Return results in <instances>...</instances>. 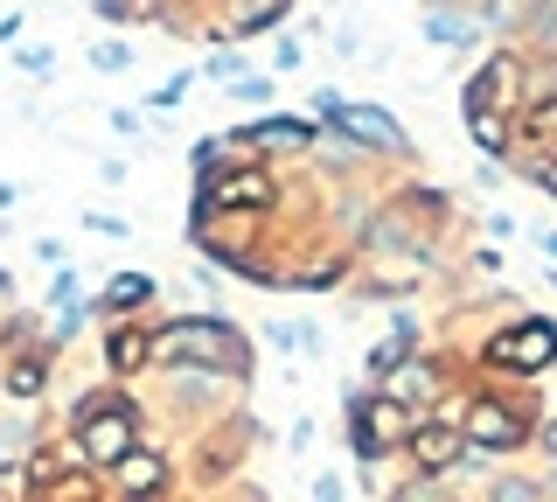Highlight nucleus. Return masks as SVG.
Returning <instances> with one entry per match:
<instances>
[{
	"label": "nucleus",
	"instance_id": "f257e3e1",
	"mask_svg": "<svg viewBox=\"0 0 557 502\" xmlns=\"http://www.w3.org/2000/svg\"><path fill=\"white\" fill-rule=\"evenodd\" d=\"M153 356L161 363H196V370H244V342L223 321H174L153 335Z\"/></svg>",
	"mask_w": 557,
	"mask_h": 502
},
{
	"label": "nucleus",
	"instance_id": "f03ea898",
	"mask_svg": "<svg viewBox=\"0 0 557 502\" xmlns=\"http://www.w3.org/2000/svg\"><path fill=\"white\" fill-rule=\"evenodd\" d=\"M495 363H509V370H544V363H557V328L522 321L509 335H495Z\"/></svg>",
	"mask_w": 557,
	"mask_h": 502
},
{
	"label": "nucleus",
	"instance_id": "7ed1b4c3",
	"mask_svg": "<svg viewBox=\"0 0 557 502\" xmlns=\"http://www.w3.org/2000/svg\"><path fill=\"white\" fill-rule=\"evenodd\" d=\"M516 98H522V63H516V57H495V63L474 77V91H467V112H495V106L509 112Z\"/></svg>",
	"mask_w": 557,
	"mask_h": 502
},
{
	"label": "nucleus",
	"instance_id": "20e7f679",
	"mask_svg": "<svg viewBox=\"0 0 557 502\" xmlns=\"http://www.w3.org/2000/svg\"><path fill=\"white\" fill-rule=\"evenodd\" d=\"M126 446H133V405L91 412V426H84V454H91V461H126Z\"/></svg>",
	"mask_w": 557,
	"mask_h": 502
},
{
	"label": "nucleus",
	"instance_id": "39448f33",
	"mask_svg": "<svg viewBox=\"0 0 557 502\" xmlns=\"http://www.w3.org/2000/svg\"><path fill=\"white\" fill-rule=\"evenodd\" d=\"M467 440L487 446V454H509V446L522 440V419L509 405H474V412H467Z\"/></svg>",
	"mask_w": 557,
	"mask_h": 502
},
{
	"label": "nucleus",
	"instance_id": "423d86ee",
	"mask_svg": "<svg viewBox=\"0 0 557 502\" xmlns=\"http://www.w3.org/2000/svg\"><path fill=\"white\" fill-rule=\"evenodd\" d=\"M335 126H342V133H356L362 147H405V126H397L391 112H376V106H342V112H335Z\"/></svg>",
	"mask_w": 557,
	"mask_h": 502
},
{
	"label": "nucleus",
	"instance_id": "0eeeda50",
	"mask_svg": "<svg viewBox=\"0 0 557 502\" xmlns=\"http://www.w3.org/2000/svg\"><path fill=\"white\" fill-rule=\"evenodd\" d=\"M397 432H405V405H397V397H376V405H362V426H356V446H362V454H383Z\"/></svg>",
	"mask_w": 557,
	"mask_h": 502
},
{
	"label": "nucleus",
	"instance_id": "6e6552de",
	"mask_svg": "<svg viewBox=\"0 0 557 502\" xmlns=\"http://www.w3.org/2000/svg\"><path fill=\"white\" fill-rule=\"evenodd\" d=\"M258 203H272V182L265 175H223V182H209V210H258Z\"/></svg>",
	"mask_w": 557,
	"mask_h": 502
},
{
	"label": "nucleus",
	"instance_id": "1a4fd4ad",
	"mask_svg": "<svg viewBox=\"0 0 557 502\" xmlns=\"http://www.w3.org/2000/svg\"><path fill=\"white\" fill-rule=\"evenodd\" d=\"M411 454H418V467H425V475H440V467L460 461V432H446V426H418V432H411Z\"/></svg>",
	"mask_w": 557,
	"mask_h": 502
},
{
	"label": "nucleus",
	"instance_id": "9d476101",
	"mask_svg": "<svg viewBox=\"0 0 557 502\" xmlns=\"http://www.w3.org/2000/svg\"><path fill=\"white\" fill-rule=\"evenodd\" d=\"M161 481H168V467L153 454H126V461H119V489H126V495H153Z\"/></svg>",
	"mask_w": 557,
	"mask_h": 502
},
{
	"label": "nucleus",
	"instance_id": "9b49d317",
	"mask_svg": "<svg viewBox=\"0 0 557 502\" xmlns=\"http://www.w3.org/2000/svg\"><path fill=\"white\" fill-rule=\"evenodd\" d=\"M35 489H42L35 502H98V489H91V481H84V475H63V467H57L49 481H35Z\"/></svg>",
	"mask_w": 557,
	"mask_h": 502
},
{
	"label": "nucleus",
	"instance_id": "f8f14e48",
	"mask_svg": "<svg viewBox=\"0 0 557 502\" xmlns=\"http://www.w3.org/2000/svg\"><path fill=\"white\" fill-rule=\"evenodd\" d=\"M391 397H397V405H425V397H432V370H425V363H397Z\"/></svg>",
	"mask_w": 557,
	"mask_h": 502
},
{
	"label": "nucleus",
	"instance_id": "ddd939ff",
	"mask_svg": "<svg viewBox=\"0 0 557 502\" xmlns=\"http://www.w3.org/2000/svg\"><path fill=\"white\" fill-rule=\"evenodd\" d=\"M244 140H251V147H300L307 126H300V119H265V126H251Z\"/></svg>",
	"mask_w": 557,
	"mask_h": 502
},
{
	"label": "nucleus",
	"instance_id": "4468645a",
	"mask_svg": "<svg viewBox=\"0 0 557 502\" xmlns=\"http://www.w3.org/2000/svg\"><path fill=\"white\" fill-rule=\"evenodd\" d=\"M147 350H153V342L139 335V328H119V335H112V370H139Z\"/></svg>",
	"mask_w": 557,
	"mask_h": 502
},
{
	"label": "nucleus",
	"instance_id": "2eb2a0df",
	"mask_svg": "<svg viewBox=\"0 0 557 502\" xmlns=\"http://www.w3.org/2000/svg\"><path fill=\"white\" fill-rule=\"evenodd\" d=\"M8 391H14V397H35V391H42V363H35V356H22V363L8 370Z\"/></svg>",
	"mask_w": 557,
	"mask_h": 502
},
{
	"label": "nucleus",
	"instance_id": "dca6fc26",
	"mask_svg": "<svg viewBox=\"0 0 557 502\" xmlns=\"http://www.w3.org/2000/svg\"><path fill=\"white\" fill-rule=\"evenodd\" d=\"M425 36H432V42H467L474 28H467L460 14H432V22H425Z\"/></svg>",
	"mask_w": 557,
	"mask_h": 502
},
{
	"label": "nucleus",
	"instance_id": "f3484780",
	"mask_svg": "<svg viewBox=\"0 0 557 502\" xmlns=\"http://www.w3.org/2000/svg\"><path fill=\"white\" fill-rule=\"evenodd\" d=\"M467 119H474V140H481L487 154H502V119H495V112H467Z\"/></svg>",
	"mask_w": 557,
	"mask_h": 502
},
{
	"label": "nucleus",
	"instance_id": "a211bd4d",
	"mask_svg": "<svg viewBox=\"0 0 557 502\" xmlns=\"http://www.w3.org/2000/svg\"><path fill=\"white\" fill-rule=\"evenodd\" d=\"M147 293H153V286L139 280V272H126V280H112V301H119V307H139Z\"/></svg>",
	"mask_w": 557,
	"mask_h": 502
},
{
	"label": "nucleus",
	"instance_id": "6ab92c4d",
	"mask_svg": "<svg viewBox=\"0 0 557 502\" xmlns=\"http://www.w3.org/2000/svg\"><path fill=\"white\" fill-rule=\"evenodd\" d=\"M397 502H446V489H440V481H425V475H418V481H405V489H397Z\"/></svg>",
	"mask_w": 557,
	"mask_h": 502
},
{
	"label": "nucleus",
	"instance_id": "aec40b11",
	"mask_svg": "<svg viewBox=\"0 0 557 502\" xmlns=\"http://www.w3.org/2000/svg\"><path fill=\"white\" fill-rule=\"evenodd\" d=\"M530 175L544 182V188H557V161H550V154H536V161H530Z\"/></svg>",
	"mask_w": 557,
	"mask_h": 502
},
{
	"label": "nucleus",
	"instance_id": "412c9836",
	"mask_svg": "<svg viewBox=\"0 0 557 502\" xmlns=\"http://www.w3.org/2000/svg\"><path fill=\"white\" fill-rule=\"evenodd\" d=\"M98 8H104V14H126V8H133V0H98Z\"/></svg>",
	"mask_w": 557,
	"mask_h": 502
},
{
	"label": "nucleus",
	"instance_id": "4be33fe9",
	"mask_svg": "<svg viewBox=\"0 0 557 502\" xmlns=\"http://www.w3.org/2000/svg\"><path fill=\"white\" fill-rule=\"evenodd\" d=\"M544 440H550V454H557V419H550V426H544Z\"/></svg>",
	"mask_w": 557,
	"mask_h": 502
}]
</instances>
